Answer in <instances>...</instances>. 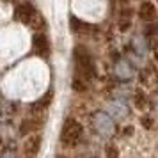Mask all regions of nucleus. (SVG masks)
Here are the masks:
<instances>
[{
  "label": "nucleus",
  "instance_id": "nucleus-4",
  "mask_svg": "<svg viewBox=\"0 0 158 158\" xmlns=\"http://www.w3.org/2000/svg\"><path fill=\"white\" fill-rule=\"evenodd\" d=\"M91 124H93L94 131L101 137H110L115 131V123L107 112H100V110L94 112L91 117Z\"/></svg>",
  "mask_w": 158,
  "mask_h": 158
},
{
  "label": "nucleus",
  "instance_id": "nucleus-20",
  "mask_svg": "<svg viewBox=\"0 0 158 158\" xmlns=\"http://www.w3.org/2000/svg\"><path fill=\"white\" fill-rule=\"evenodd\" d=\"M77 158H94V156H89V155H80V156H77Z\"/></svg>",
  "mask_w": 158,
  "mask_h": 158
},
{
  "label": "nucleus",
  "instance_id": "nucleus-12",
  "mask_svg": "<svg viewBox=\"0 0 158 158\" xmlns=\"http://www.w3.org/2000/svg\"><path fill=\"white\" fill-rule=\"evenodd\" d=\"M41 135H36V137H30L29 140H27V144H25V155H27V158H34L37 155V151H39V148H41Z\"/></svg>",
  "mask_w": 158,
  "mask_h": 158
},
{
  "label": "nucleus",
  "instance_id": "nucleus-17",
  "mask_svg": "<svg viewBox=\"0 0 158 158\" xmlns=\"http://www.w3.org/2000/svg\"><path fill=\"white\" fill-rule=\"evenodd\" d=\"M107 156L108 158H117L119 156V149L115 148L114 144H108L107 146Z\"/></svg>",
  "mask_w": 158,
  "mask_h": 158
},
{
  "label": "nucleus",
  "instance_id": "nucleus-10",
  "mask_svg": "<svg viewBox=\"0 0 158 158\" xmlns=\"http://www.w3.org/2000/svg\"><path fill=\"white\" fill-rule=\"evenodd\" d=\"M43 121L37 119V117H29V119H23L22 124H20V135L22 137H27L29 133H34L37 130L41 128Z\"/></svg>",
  "mask_w": 158,
  "mask_h": 158
},
{
  "label": "nucleus",
  "instance_id": "nucleus-6",
  "mask_svg": "<svg viewBox=\"0 0 158 158\" xmlns=\"http://www.w3.org/2000/svg\"><path fill=\"white\" fill-rule=\"evenodd\" d=\"M105 112H107L114 121H119V119H124V117L130 114V108H128V105H126V101L112 100V101H108L107 103Z\"/></svg>",
  "mask_w": 158,
  "mask_h": 158
},
{
  "label": "nucleus",
  "instance_id": "nucleus-14",
  "mask_svg": "<svg viewBox=\"0 0 158 158\" xmlns=\"http://www.w3.org/2000/svg\"><path fill=\"white\" fill-rule=\"evenodd\" d=\"M131 15H133V11L130 7L121 11V15H119V29L121 30H126L130 27V23H131Z\"/></svg>",
  "mask_w": 158,
  "mask_h": 158
},
{
  "label": "nucleus",
  "instance_id": "nucleus-1",
  "mask_svg": "<svg viewBox=\"0 0 158 158\" xmlns=\"http://www.w3.org/2000/svg\"><path fill=\"white\" fill-rule=\"evenodd\" d=\"M73 60H75V77H73V89L77 93H84L89 87V82L96 75V66L91 52L85 46L78 44L73 52Z\"/></svg>",
  "mask_w": 158,
  "mask_h": 158
},
{
  "label": "nucleus",
  "instance_id": "nucleus-18",
  "mask_svg": "<svg viewBox=\"0 0 158 158\" xmlns=\"http://www.w3.org/2000/svg\"><path fill=\"white\" fill-rule=\"evenodd\" d=\"M0 158H18V156H16V151L13 148H6V149L2 151Z\"/></svg>",
  "mask_w": 158,
  "mask_h": 158
},
{
  "label": "nucleus",
  "instance_id": "nucleus-9",
  "mask_svg": "<svg viewBox=\"0 0 158 158\" xmlns=\"http://www.w3.org/2000/svg\"><path fill=\"white\" fill-rule=\"evenodd\" d=\"M139 18L142 22H148V23H153L156 20V7L151 4V2H142L139 6Z\"/></svg>",
  "mask_w": 158,
  "mask_h": 158
},
{
  "label": "nucleus",
  "instance_id": "nucleus-21",
  "mask_svg": "<svg viewBox=\"0 0 158 158\" xmlns=\"http://www.w3.org/2000/svg\"><path fill=\"white\" fill-rule=\"evenodd\" d=\"M57 158H66V156H62V155H59V156Z\"/></svg>",
  "mask_w": 158,
  "mask_h": 158
},
{
  "label": "nucleus",
  "instance_id": "nucleus-3",
  "mask_svg": "<svg viewBox=\"0 0 158 158\" xmlns=\"http://www.w3.org/2000/svg\"><path fill=\"white\" fill-rule=\"evenodd\" d=\"M84 135V126L80 124L77 119H66L62 124V131H60V142L64 148H75L80 142V139Z\"/></svg>",
  "mask_w": 158,
  "mask_h": 158
},
{
  "label": "nucleus",
  "instance_id": "nucleus-19",
  "mask_svg": "<svg viewBox=\"0 0 158 158\" xmlns=\"http://www.w3.org/2000/svg\"><path fill=\"white\" fill-rule=\"evenodd\" d=\"M140 123H142L146 128H151V126H153V119H151V117H144V119H140Z\"/></svg>",
  "mask_w": 158,
  "mask_h": 158
},
{
  "label": "nucleus",
  "instance_id": "nucleus-2",
  "mask_svg": "<svg viewBox=\"0 0 158 158\" xmlns=\"http://www.w3.org/2000/svg\"><path fill=\"white\" fill-rule=\"evenodd\" d=\"M15 20L16 22H20V23H23V25H29L30 29H34V30L44 29L43 15H41L32 4H20V6H16Z\"/></svg>",
  "mask_w": 158,
  "mask_h": 158
},
{
  "label": "nucleus",
  "instance_id": "nucleus-13",
  "mask_svg": "<svg viewBox=\"0 0 158 158\" xmlns=\"http://www.w3.org/2000/svg\"><path fill=\"white\" fill-rule=\"evenodd\" d=\"M146 36H148V44H149L151 52L155 53V57L158 60V29L156 27H149L146 30Z\"/></svg>",
  "mask_w": 158,
  "mask_h": 158
},
{
  "label": "nucleus",
  "instance_id": "nucleus-7",
  "mask_svg": "<svg viewBox=\"0 0 158 158\" xmlns=\"http://www.w3.org/2000/svg\"><path fill=\"white\" fill-rule=\"evenodd\" d=\"M32 52L43 59L50 57V39L46 37V34L37 32L36 36L32 37Z\"/></svg>",
  "mask_w": 158,
  "mask_h": 158
},
{
  "label": "nucleus",
  "instance_id": "nucleus-15",
  "mask_svg": "<svg viewBox=\"0 0 158 158\" xmlns=\"http://www.w3.org/2000/svg\"><path fill=\"white\" fill-rule=\"evenodd\" d=\"M50 103H52V91H48V93L44 94L43 98L37 101V103H34V105H32V108H34V110H37V108H46Z\"/></svg>",
  "mask_w": 158,
  "mask_h": 158
},
{
  "label": "nucleus",
  "instance_id": "nucleus-5",
  "mask_svg": "<svg viewBox=\"0 0 158 158\" xmlns=\"http://www.w3.org/2000/svg\"><path fill=\"white\" fill-rule=\"evenodd\" d=\"M114 77L117 80H121V82L131 80L135 77V68L128 59H117L114 64Z\"/></svg>",
  "mask_w": 158,
  "mask_h": 158
},
{
  "label": "nucleus",
  "instance_id": "nucleus-8",
  "mask_svg": "<svg viewBox=\"0 0 158 158\" xmlns=\"http://www.w3.org/2000/svg\"><path fill=\"white\" fill-rule=\"evenodd\" d=\"M69 27H71L73 34H77V36H80V37L93 36L94 30H96V27H94V25L82 22V20H78L77 16H69Z\"/></svg>",
  "mask_w": 158,
  "mask_h": 158
},
{
  "label": "nucleus",
  "instance_id": "nucleus-16",
  "mask_svg": "<svg viewBox=\"0 0 158 158\" xmlns=\"http://www.w3.org/2000/svg\"><path fill=\"white\" fill-rule=\"evenodd\" d=\"M135 105H137V108H146L148 107V96L142 93V91H137L135 93Z\"/></svg>",
  "mask_w": 158,
  "mask_h": 158
},
{
  "label": "nucleus",
  "instance_id": "nucleus-11",
  "mask_svg": "<svg viewBox=\"0 0 158 158\" xmlns=\"http://www.w3.org/2000/svg\"><path fill=\"white\" fill-rule=\"evenodd\" d=\"M131 52L144 59L146 53H148V39L142 36H133V39H131Z\"/></svg>",
  "mask_w": 158,
  "mask_h": 158
}]
</instances>
